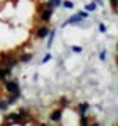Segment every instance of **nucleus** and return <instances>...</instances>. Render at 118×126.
Returning a JSON list of instances; mask_svg holds the SVG:
<instances>
[{
  "instance_id": "1",
  "label": "nucleus",
  "mask_w": 118,
  "mask_h": 126,
  "mask_svg": "<svg viewBox=\"0 0 118 126\" xmlns=\"http://www.w3.org/2000/svg\"><path fill=\"white\" fill-rule=\"evenodd\" d=\"M5 123L6 125H21V123H24V118L19 115V112L17 113H8Z\"/></svg>"
},
{
  "instance_id": "2",
  "label": "nucleus",
  "mask_w": 118,
  "mask_h": 126,
  "mask_svg": "<svg viewBox=\"0 0 118 126\" xmlns=\"http://www.w3.org/2000/svg\"><path fill=\"white\" fill-rule=\"evenodd\" d=\"M5 87L8 93H21V87H19L17 80H6Z\"/></svg>"
},
{
  "instance_id": "3",
  "label": "nucleus",
  "mask_w": 118,
  "mask_h": 126,
  "mask_svg": "<svg viewBox=\"0 0 118 126\" xmlns=\"http://www.w3.org/2000/svg\"><path fill=\"white\" fill-rule=\"evenodd\" d=\"M17 63H19V58H14V57H5L3 58V65L2 66H6V68H10V69H13L17 66Z\"/></svg>"
},
{
  "instance_id": "4",
  "label": "nucleus",
  "mask_w": 118,
  "mask_h": 126,
  "mask_svg": "<svg viewBox=\"0 0 118 126\" xmlns=\"http://www.w3.org/2000/svg\"><path fill=\"white\" fill-rule=\"evenodd\" d=\"M52 14H54V10H52V8H47V10H44V11L41 13L39 19H41L43 22H49L50 19H52Z\"/></svg>"
},
{
  "instance_id": "5",
  "label": "nucleus",
  "mask_w": 118,
  "mask_h": 126,
  "mask_svg": "<svg viewBox=\"0 0 118 126\" xmlns=\"http://www.w3.org/2000/svg\"><path fill=\"white\" fill-rule=\"evenodd\" d=\"M61 115H63V110L61 109H57V110H54V112H50V121H54V123H58V121L61 120Z\"/></svg>"
},
{
  "instance_id": "6",
  "label": "nucleus",
  "mask_w": 118,
  "mask_h": 126,
  "mask_svg": "<svg viewBox=\"0 0 118 126\" xmlns=\"http://www.w3.org/2000/svg\"><path fill=\"white\" fill-rule=\"evenodd\" d=\"M49 33H50V30H49L47 25H43V27H39V29L36 30V36L38 38H46Z\"/></svg>"
},
{
  "instance_id": "7",
  "label": "nucleus",
  "mask_w": 118,
  "mask_h": 126,
  "mask_svg": "<svg viewBox=\"0 0 118 126\" xmlns=\"http://www.w3.org/2000/svg\"><path fill=\"white\" fill-rule=\"evenodd\" d=\"M10 73H11L10 68H6V66H2V68H0V82L5 80V79L10 76Z\"/></svg>"
},
{
  "instance_id": "8",
  "label": "nucleus",
  "mask_w": 118,
  "mask_h": 126,
  "mask_svg": "<svg viewBox=\"0 0 118 126\" xmlns=\"http://www.w3.org/2000/svg\"><path fill=\"white\" fill-rule=\"evenodd\" d=\"M88 109H90V104H88V102H80V104L77 106V110H79V113H80V115H84Z\"/></svg>"
},
{
  "instance_id": "9",
  "label": "nucleus",
  "mask_w": 118,
  "mask_h": 126,
  "mask_svg": "<svg viewBox=\"0 0 118 126\" xmlns=\"http://www.w3.org/2000/svg\"><path fill=\"white\" fill-rule=\"evenodd\" d=\"M80 21H82V17H80V16L77 14V16H73V17H69L68 21L65 22V25H68V24H79Z\"/></svg>"
},
{
  "instance_id": "10",
  "label": "nucleus",
  "mask_w": 118,
  "mask_h": 126,
  "mask_svg": "<svg viewBox=\"0 0 118 126\" xmlns=\"http://www.w3.org/2000/svg\"><path fill=\"white\" fill-rule=\"evenodd\" d=\"M61 5V0H49V2H47V8H54L55 6H60Z\"/></svg>"
},
{
  "instance_id": "11",
  "label": "nucleus",
  "mask_w": 118,
  "mask_h": 126,
  "mask_svg": "<svg viewBox=\"0 0 118 126\" xmlns=\"http://www.w3.org/2000/svg\"><path fill=\"white\" fill-rule=\"evenodd\" d=\"M19 96H21V93H11V96L8 98V102H10V106L14 104V102L19 99Z\"/></svg>"
},
{
  "instance_id": "12",
  "label": "nucleus",
  "mask_w": 118,
  "mask_h": 126,
  "mask_svg": "<svg viewBox=\"0 0 118 126\" xmlns=\"http://www.w3.org/2000/svg\"><path fill=\"white\" fill-rule=\"evenodd\" d=\"M30 60H31V54H22L21 57H19V62H22V63H27Z\"/></svg>"
},
{
  "instance_id": "13",
  "label": "nucleus",
  "mask_w": 118,
  "mask_h": 126,
  "mask_svg": "<svg viewBox=\"0 0 118 126\" xmlns=\"http://www.w3.org/2000/svg\"><path fill=\"white\" fill-rule=\"evenodd\" d=\"M54 38H55V30L50 32V36H49V39H47V49H50V46L54 44Z\"/></svg>"
},
{
  "instance_id": "14",
  "label": "nucleus",
  "mask_w": 118,
  "mask_h": 126,
  "mask_svg": "<svg viewBox=\"0 0 118 126\" xmlns=\"http://www.w3.org/2000/svg\"><path fill=\"white\" fill-rule=\"evenodd\" d=\"M8 107H10V102H8V99H0V110H6Z\"/></svg>"
},
{
  "instance_id": "15",
  "label": "nucleus",
  "mask_w": 118,
  "mask_h": 126,
  "mask_svg": "<svg viewBox=\"0 0 118 126\" xmlns=\"http://www.w3.org/2000/svg\"><path fill=\"white\" fill-rule=\"evenodd\" d=\"M19 115H21L22 118H29L30 117V110L29 109H21L19 110Z\"/></svg>"
},
{
  "instance_id": "16",
  "label": "nucleus",
  "mask_w": 118,
  "mask_h": 126,
  "mask_svg": "<svg viewBox=\"0 0 118 126\" xmlns=\"http://www.w3.org/2000/svg\"><path fill=\"white\" fill-rule=\"evenodd\" d=\"M80 125H88V117H87L85 115V113H84V115H80Z\"/></svg>"
},
{
  "instance_id": "17",
  "label": "nucleus",
  "mask_w": 118,
  "mask_h": 126,
  "mask_svg": "<svg viewBox=\"0 0 118 126\" xmlns=\"http://www.w3.org/2000/svg\"><path fill=\"white\" fill-rule=\"evenodd\" d=\"M85 10H87V11H94V10H96V3H90V5H85Z\"/></svg>"
},
{
  "instance_id": "18",
  "label": "nucleus",
  "mask_w": 118,
  "mask_h": 126,
  "mask_svg": "<svg viewBox=\"0 0 118 126\" xmlns=\"http://www.w3.org/2000/svg\"><path fill=\"white\" fill-rule=\"evenodd\" d=\"M63 6L68 8V10H71V8H74V3H73V2H69V0H66V2H63Z\"/></svg>"
},
{
  "instance_id": "19",
  "label": "nucleus",
  "mask_w": 118,
  "mask_h": 126,
  "mask_svg": "<svg viewBox=\"0 0 118 126\" xmlns=\"http://www.w3.org/2000/svg\"><path fill=\"white\" fill-rule=\"evenodd\" d=\"M98 30H99L101 33H105V32H107V27H105L104 24H99V27H98Z\"/></svg>"
},
{
  "instance_id": "20",
  "label": "nucleus",
  "mask_w": 118,
  "mask_h": 126,
  "mask_svg": "<svg viewBox=\"0 0 118 126\" xmlns=\"http://www.w3.org/2000/svg\"><path fill=\"white\" fill-rule=\"evenodd\" d=\"M71 50L76 52V54H79V52H82V47L80 46H73V47H71Z\"/></svg>"
},
{
  "instance_id": "21",
  "label": "nucleus",
  "mask_w": 118,
  "mask_h": 126,
  "mask_svg": "<svg viewBox=\"0 0 118 126\" xmlns=\"http://www.w3.org/2000/svg\"><path fill=\"white\" fill-rule=\"evenodd\" d=\"M79 16H80V17H82V19H85V17H88V11H87V10H85V11H79Z\"/></svg>"
},
{
  "instance_id": "22",
  "label": "nucleus",
  "mask_w": 118,
  "mask_h": 126,
  "mask_svg": "<svg viewBox=\"0 0 118 126\" xmlns=\"http://www.w3.org/2000/svg\"><path fill=\"white\" fill-rule=\"evenodd\" d=\"M60 104L63 106V107H66V106H68V98H61V99H60Z\"/></svg>"
},
{
  "instance_id": "23",
  "label": "nucleus",
  "mask_w": 118,
  "mask_h": 126,
  "mask_svg": "<svg viewBox=\"0 0 118 126\" xmlns=\"http://www.w3.org/2000/svg\"><path fill=\"white\" fill-rule=\"evenodd\" d=\"M110 5L112 8H118V0H110Z\"/></svg>"
},
{
  "instance_id": "24",
  "label": "nucleus",
  "mask_w": 118,
  "mask_h": 126,
  "mask_svg": "<svg viewBox=\"0 0 118 126\" xmlns=\"http://www.w3.org/2000/svg\"><path fill=\"white\" fill-rule=\"evenodd\" d=\"M50 58H52V55H50V54H47V55H46V57H44V58H43V63H46V62H49V60H50Z\"/></svg>"
},
{
  "instance_id": "25",
  "label": "nucleus",
  "mask_w": 118,
  "mask_h": 126,
  "mask_svg": "<svg viewBox=\"0 0 118 126\" xmlns=\"http://www.w3.org/2000/svg\"><path fill=\"white\" fill-rule=\"evenodd\" d=\"M99 58H101V60H105V50L99 52Z\"/></svg>"
},
{
  "instance_id": "26",
  "label": "nucleus",
  "mask_w": 118,
  "mask_h": 126,
  "mask_svg": "<svg viewBox=\"0 0 118 126\" xmlns=\"http://www.w3.org/2000/svg\"><path fill=\"white\" fill-rule=\"evenodd\" d=\"M117 50H118V46H117Z\"/></svg>"
}]
</instances>
